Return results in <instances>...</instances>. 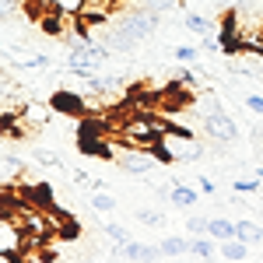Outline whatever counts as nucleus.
I'll list each match as a JSON object with an SVG mask.
<instances>
[{"label":"nucleus","mask_w":263,"mask_h":263,"mask_svg":"<svg viewBox=\"0 0 263 263\" xmlns=\"http://www.w3.org/2000/svg\"><path fill=\"white\" fill-rule=\"evenodd\" d=\"M246 109H249V112H256V116H263V95L249 91V95H246Z\"/></svg>","instance_id":"27"},{"label":"nucleus","mask_w":263,"mask_h":263,"mask_svg":"<svg viewBox=\"0 0 263 263\" xmlns=\"http://www.w3.org/2000/svg\"><path fill=\"white\" fill-rule=\"evenodd\" d=\"M147 147H123V151H116V162H120V168L126 172V176H147L151 168H155V162H162L155 151L151 155H144Z\"/></svg>","instance_id":"4"},{"label":"nucleus","mask_w":263,"mask_h":263,"mask_svg":"<svg viewBox=\"0 0 263 263\" xmlns=\"http://www.w3.org/2000/svg\"><path fill=\"white\" fill-rule=\"evenodd\" d=\"M197 263H207V260H197Z\"/></svg>","instance_id":"34"},{"label":"nucleus","mask_w":263,"mask_h":263,"mask_svg":"<svg viewBox=\"0 0 263 263\" xmlns=\"http://www.w3.org/2000/svg\"><path fill=\"white\" fill-rule=\"evenodd\" d=\"M218 256L228 260V263H242L249 256V246L242 239H228V242H218Z\"/></svg>","instance_id":"15"},{"label":"nucleus","mask_w":263,"mask_h":263,"mask_svg":"<svg viewBox=\"0 0 263 263\" xmlns=\"http://www.w3.org/2000/svg\"><path fill=\"white\" fill-rule=\"evenodd\" d=\"M120 256H123V260H130V263H162V260H165L158 246L137 242V239H130L126 246H120Z\"/></svg>","instance_id":"7"},{"label":"nucleus","mask_w":263,"mask_h":263,"mask_svg":"<svg viewBox=\"0 0 263 263\" xmlns=\"http://www.w3.org/2000/svg\"><path fill=\"white\" fill-rule=\"evenodd\" d=\"M172 263H176V260H172Z\"/></svg>","instance_id":"37"},{"label":"nucleus","mask_w":263,"mask_h":263,"mask_svg":"<svg viewBox=\"0 0 263 263\" xmlns=\"http://www.w3.org/2000/svg\"><path fill=\"white\" fill-rule=\"evenodd\" d=\"M200 190H203V193H214V179H207V176H200Z\"/></svg>","instance_id":"31"},{"label":"nucleus","mask_w":263,"mask_h":263,"mask_svg":"<svg viewBox=\"0 0 263 263\" xmlns=\"http://www.w3.org/2000/svg\"><path fill=\"white\" fill-rule=\"evenodd\" d=\"M158 249H162L165 260H179L182 253H190V239L186 235H165L162 242H158Z\"/></svg>","instance_id":"14"},{"label":"nucleus","mask_w":263,"mask_h":263,"mask_svg":"<svg viewBox=\"0 0 263 263\" xmlns=\"http://www.w3.org/2000/svg\"><path fill=\"white\" fill-rule=\"evenodd\" d=\"M239 239H242L246 246H260L263 242V224L260 221H239Z\"/></svg>","instance_id":"18"},{"label":"nucleus","mask_w":263,"mask_h":263,"mask_svg":"<svg viewBox=\"0 0 263 263\" xmlns=\"http://www.w3.org/2000/svg\"><path fill=\"white\" fill-rule=\"evenodd\" d=\"M172 57H176L179 63H197L200 60V49H197V46H176Z\"/></svg>","instance_id":"24"},{"label":"nucleus","mask_w":263,"mask_h":263,"mask_svg":"<svg viewBox=\"0 0 263 263\" xmlns=\"http://www.w3.org/2000/svg\"><path fill=\"white\" fill-rule=\"evenodd\" d=\"M18 4H21V0H0V21L14 18V11H18Z\"/></svg>","instance_id":"28"},{"label":"nucleus","mask_w":263,"mask_h":263,"mask_svg":"<svg viewBox=\"0 0 263 263\" xmlns=\"http://www.w3.org/2000/svg\"><path fill=\"white\" fill-rule=\"evenodd\" d=\"M49 109L53 112H60V116H74V120H84V112H88V102L78 88H60V91H53L49 95Z\"/></svg>","instance_id":"5"},{"label":"nucleus","mask_w":263,"mask_h":263,"mask_svg":"<svg viewBox=\"0 0 263 263\" xmlns=\"http://www.w3.org/2000/svg\"><path fill=\"white\" fill-rule=\"evenodd\" d=\"M218 253V242L211 239V235H197V239H190V256L193 260H211Z\"/></svg>","instance_id":"16"},{"label":"nucleus","mask_w":263,"mask_h":263,"mask_svg":"<svg viewBox=\"0 0 263 263\" xmlns=\"http://www.w3.org/2000/svg\"><path fill=\"white\" fill-rule=\"evenodd\" d=\"M25 179V162L14 158V155H0V182L11 186V182Z\"/></svg>","instance_id":"13"},{"label":"nucleus","mask_w":263,"mask_h":263,"mask_svg":"<svg viewBox=\"0 0 263 263\" xmlns=\"http://www.w3.org/2000/svg\"><path fill=\"white\" fill-rule=\"evenodd\" d=\"M179 81L182 84H197V74H193V70H179Z\"/></svg>","instance_id":"30"},{"label":"nucleus","mask_w":263,"mask_h":263,"mask_svg":"<svg viewBox=\"0 0 263 263\" xmlns=\"http://www.w3.org/2000/svg\"><path fill=\"white\" fill-rule=\"evenodd\" d=\"M126 263H130V260H126Z\"/></svg>","instance_id":"36"},{"label":"nucleus","mask_w":263,"mask_h":263,"mask_svg":"<svg viewBox=\"0 0 263 263\" xmlns=\"http://www.w3.org/2000/svg\"><path fill=\"white\" fill-rule=\"evenodd\" d=\"M137 221L158 228V224H165V214H162V211H155V207H137Z\"/></svg>","instance_id":"20"},{"label":"nucleus","mask_w":263,"mask_h":263,"mask_svg":"<svg viewBox=\"0 0 263 263\" xmlns=\"http://www.w3.org/2000/svg\"><path fill=\"white\" fill-rule=\"evenodd\" d=\"M105 46H109L112 53H134V49L141 46V39H137L123 21H116V28H109V35H105Z\"/></svg>","instance_id":"9"},{"label":"nucleus","mask_w":263,"mask_h":263,"mask_svg":"<svg viewBox=\"0 0 263 263\" xmlns=\"http://www.w3.org/2000/svg\"><path fill=\"white\" fill-rule=\"evenodd\" d=\"M25 249V235L14 224V218H4L0 214V253H21Z\"/></svg>","instance_id":"10"},{"label":"nucleus","mask_w":263,"mask_h":263,"mask_svg":"<svg viewBox=\"0 0 263 263\" xmlns=\"http://www.w3.org/2000/svg\"><path fill=\"white\" fill-rule=\"evenodd\" d=\"M84 4H88V0H46V7H49V11H60L63 18H81Z\"/></svg>","instance_id":"17"},{"label":"nucleus","mask_w":263,"mask_h":263,"mask_svg":"<svg viewBox=\"0 0 263 263\" xmlns=\"http://www.w3.org/2000/svg\"><path fill=\"white\" fill-rule=\"evenodd\" d=\"M182 28H186L190 35H200V39H207V35H214V21L207 18V14H197V11L182 14Z\"/></svg>","instance_id":"12"},{"label":"nucleus","mask_w":263,"mask_h":263,"mask_svg":"<svg viewBox=\"0 0 263 263\" xmlns=\"http://www.w3.org/2000/svg\"><path fill=\"white\" fill-rule=\"evenodd\" d=\"M203 134L211 137V141H218V144H232V141H239V123L232 120L224 109H214V112H203Z\"/></svg>","instance_id":"3"},{"label":"nucleus","mask_w":263,"mask_h":263,"mask_svg":"<svg viewBox=\"0 0 263 263\" xmlns=\"http://www.w3.org/2000/svg\"><path fill=\"white\" fill-rule=\"evenodd\" d=\"M158 21H162V14H155V11H147V7H134V11L123 18V25L144 42V39H151V35L158 32Z\"/></svg>","instance_id":"6"},{"label":"nucleus","mask_w":263,"mask_h":263,"mask_svg":"<svg viewBox=\"0 0 263 263\" xmlns=\"http://www.w3.org/2000/svg\"><path fill=\"white\" fill-rule=\"evenodd\" d=\"M165 200L172 203V207H182V211H193L197 203H200V186H186V182L172 179V186H168V197Z\"/></svg>","instance_id":"8"},{"label":"nucleus","mask_w":263,"mask_h":263,"mask_svg":"<svg viewBox=\"0 0 263 263\" xmlns=\"http://www.w3.org/2000/svg\"><path fill=\"white\" fill-rule=\"evenodd\" d=\"M256 49H260V53H263V39H260V46H256Z\"/></svg>","instance_id":"33"},{"label":"nucleus","mask_w":263,"mask_h":263,"mask_svg":"<svg viewBox=\"0 0 263 263\" xmlns=\"http://www.w3.org/2000/svg\"><path fill=\"white\" fill-rule=\"evenodd\" d=\"M21 116H25L28 123H46L49 120V105H35V102H32V105H25Z\"/></svg>","instance_id":"23"},{"label":"nucleus","mask_w":263,"mask_h":263,"mask_svg":"<svg viewBox=\"0 0 263 263\" xmlns=\"http://www.w3.org/2000/svg\"><path fill=\"white\" fill-rule=\"evenodd\" d=\"M102 232H105V239H109L112 246H126V242H130V232H126L123 224H105Z\"/></svg>","instance_id":"21"},{"label":"nucleus","mask_w":263,"mask_h":263,"mask_svg":"<svg viewBox=\"0 0 263 263\" xmlns=\"http://www.w3.org/2000/svg\"><path fill=\"white\" fill-rule=\"evenodd\" d=\"M155 155L165 165H182V162H200L203 158V144L193 137V130H182V126H168L158 144H155Z\"/></svg>","instance_id":"1"},{"label":"nucleus","mask_w":263,"mask_h":263,"mask_svg":"<svg viewBox=\"0 0 263 263\" xmlns=\"http://www.w3.org/2000/svg\"><path fill=\"white\" fill-rule=\"evenodd\" d=\"M207 224H211V218H203V214H193V218L186 221V235H190V239H197V235H207Z\"/></svg>","instance_id":"22"},{"label":"nucleus","mask_w":263,"mask_h":263,"mask_svg":"<svg viewBox=\"0 0 263 263\" xmlns=\"http://www.w3.org/2000/svg\"><path fill=\"white\" fill-rule=\"evenodd\" d=\"M21 67H49V57H42V53H35V57H28V60H21Z\"/></svg>","instance_id":"29"},{"label":"nucleus","mask_w":263,"mask_h":263,"mask_svg":"<svg viewBox=\"0 0 263 263\" xmlns=\"http://www.w3.org/2000/svg\"><path fill=\"white\" fill-rule=\"evenodd\" d=\"M32 158H35L39 165H60V155H57V151H46V147H35Z\"/></svg>","instance_id":"25"},{"label":"nucleus","mask_w":263,"mask_h":263,"mask_svg":"<svg viewBox=\"0 0 263 263\" xmlns=\"http://www.w3.org/2000/svg\"><path fill=\"white\" fill-rule=\"evenodd\" d=\"M207 235L214 239V242H228V239H239V221H232V218H211L207 224Z\"/></svg>","instance_id":"11"},{"label":"nucleus","mask_w":263,"mask_h":263,"mask_svg":"<svg viewBox=\"0 0 263 263\" xmlns=\"http://www.w3.org/2000/svg\"><path fill=\"white\" fill-rule=\"evenodd\" d=\"M239 193H260V179H235L232 182Z\"/></svg>","instance_id":"26"},{"label":"nucleus","mask_w":263,"mask_h":263,"mask_svg":"<svg viewBox=\"0 0 263 263\" xmlns=\"http://www.w3.org/2000/svg\"><path fill=\"white\" fill-rule=\"evenodd\" d=\"M0 263H18V253H0Z\"/></svg>","instance_id":"32"},{"label":"nucleus","mask_w":263,"mask_h":263,"mask_svg":"<svg viewBox=\"0 0 263 263\" xmlns=\"http://www.w3.org/2000/svg\"><path fill=\"white\" fill-rule=\"evenodd\" d=\"M165 130H168V123H158L151 112H130L126 123L120 126V141H123V147H147V151H155V144H158V137Z\"/></svg>","instance_id":"2"},{"label":"nucleus","mask_w":263,"mask_h":263,"mask_svg":"<svg viewBox=\"0 0 263 263\" xmlns=\"http://www.w3.org/2000/svg\"><path fill=\"white\" fill-rule=\"evenodd\" d=\"M88 203H91L95 211H102V214H109V211H116V197H112V193H105V190H95V193L88 197Z\"/></svg>","instance_id":"19"},{"label":"nucleus","mask_w":263,"mask_h":263,"mask_svg":"<svg viewBox=\"0 0 263 263\" xmlns=\"http://www.w3.org/2000/svg\"><path fill=\"white\" fill-rule=\"evenodd\" d=\"M0 49H4V42H0Z\"/></svg>","instance_id":"35"}]
</instances>
